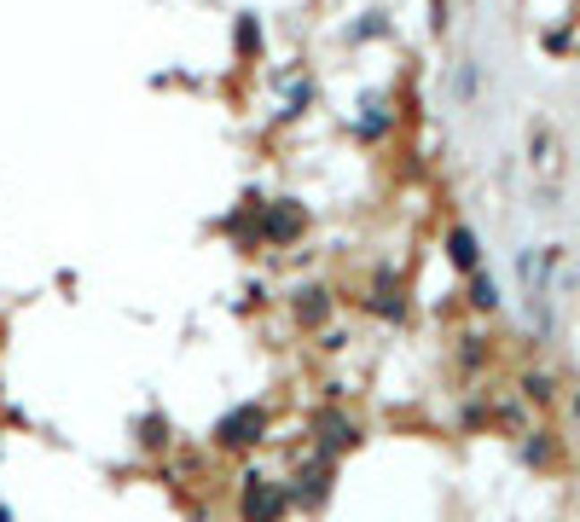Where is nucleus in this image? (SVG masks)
I'll use <instances>...</instances> for the list:
<instances>
[{
  "instance_id": "obj_1",
  "label": "nucleus",
  "mask_w": 580,
  "mask_h": 522,
  "mask_svg": "<svg viewBox=\"0 0 580 522\" xmlns=\"http://www.w3.org/2000/svg\"><path fill=\"white\" fill-rule=\"evenodd\" d=\"M255 430H262V413H255V406H244L238 418H227V424H221V441H255Z\"/></svg>"
},
{
  "instance_id": "obj_4",
  "label": "nucleus",
  "mask_w": 580,
  "mask_h": 522,
  "mask_svg": "<svg viewBox=\"0 0 580 522\" xmlns=\"http://www.w3.org/2000/svg\"><path fill=\"white\" fill-rule=\"evenodd\" d=\"M296 314H302V319H319V314H325V302H319V291H302V302H296Z\"/></svg>"
},
{
  "instance_id": "obj_5",
  "label": "nucleus",
  "mask_w": 580,
  "mask_h": 522,
  "mask_svg": "<svg viewBox=\"0 0 580 522\" xmlns=\"http://www.w3.org/2000/svg\"><path fill=\"white\" fill-rule=\"evenodd\" d=\"M471 296H476V308H493V302H499V291H493V279H476V284H471Z\"/></svg>"
},
{
  "instance_id": "obj_3",
  "label": "nucleus",
  "mask_w": 580,
  "mask_h": 522,
  "mask_svg": "<svg viewBox=\"0 0 580 522\" xmlns=\"http://www.w3.org/2000/svg\"><path fill=\"white\" fill-rule=\"evenodd\" d=\"M267 232H273V239H296V232H302V209H273V215H267Z\"/></svg>"
},
{
  "instance_id": "obj_2",
  "label": "nucleus",
  "mask_w": 580,
  "mask_h": 522,
  "mask_svg": "<svg viewBox=\"0 0 580 522\" xmlns=\"http://www.w3.org/2000/svg\"><path fill=\"white\" fill-rule=\"evenodd\" d=\"M447 256L459 261V267H476V261H482V250H476V232L453 227V232H447Z\"/></svg>"
}]
</instances>
